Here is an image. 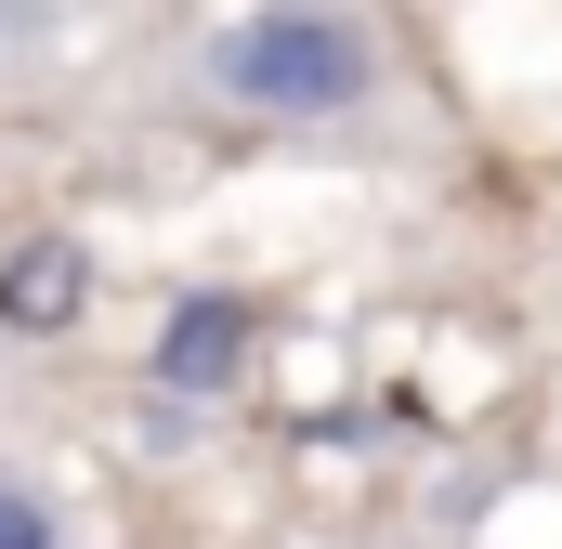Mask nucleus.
<instances>
[{
  "instance_id": "f257e3e1",
  "label": "nucleus",
  "mask_w": 562,
  "mask_h": 549,
  "mask_svg": "<svg viewBox=\"0 0 562 549\" xmlns=\"http://www.w3.org/2000/svg\"><path fill=\"white\" fill-rule=\"evenodd\" d=\"M367 79H380V53L340 13H223L210 26V92L249 119H340V105H367Z\"/></svg>"
},
{
  "instance_id": "20e7f679",
  "label": "nucleus",
  "mask_w": 562,
  "mask_h": 549,
  "mask_svg": "<svg viewBox=\"0 0 562 549\" xmlns=\"http://www.w3.org/2000/svg\"><path fill=\"white\" fill-rule=\"evenodd\" d=\"M0 549H53V511H40L26 484H0Z\"/></svg>"
},
{
  "instance_id": "7ed1b4c3",
  "label": "nucleus",
  "mask_w": 562,
  "mask_h": 549,
  "mask_svg": "<svg viewBox=\"0 0 562 549\" xmlns=\"http://www.w3.org/2000/svg\"><path fill=\"white\" fill-rule=\"evenodd\" d=\"M236 354H249V301H236V288H196V301L157 327V393H223Z\"/></svg>"
},
{
  "instance_id": "f03ea898",
  "label": "nucleus",
  "mask_w": 562,
  "mask_h": 549,
  "mask_svg": "<svg viewBox=\"0 0 562 549\" xmlns=\"http://www.w3.org/2000/svg\"><path fill=\"white\" fill-rule=\"evenodd\" d=\"M92 314V249L79 236H26L13 262H0V327L13 340H53V327H79Z\"/></svg>"
}]
</instances>
